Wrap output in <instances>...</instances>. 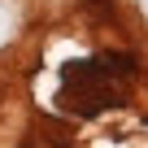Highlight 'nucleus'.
Wrapping results in <instances>:
<instances>
[{"label":"nucleus","mask_w":148,"mask_h":148,"mask_svg":"<svg viewBox=\"0 0 148 148\" xmlns=\"http://www.w3.org/2000/svg\"><path fill=\"white\" fill-rule=\"evenodd\" d=\"M109 79L113 74L100 61H70V65H61V105L70 113H83V118L122 105L118 92L109 87Z\"/></svg>","instance_id":"1"}]
</instances>
